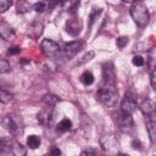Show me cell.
<instances>
[{"instance_id": "cell-1", "label": "cell", "mask_w": 156, "mask_h": 156, "mask_svg": "<svg viewBox=\"0 0 156 156\" xmlns=\"http://www.w3.org/2000/svg\"><path fill=\"white\" fill-rule=\"evenodd\" d=\"M96 98L106 107H113V106H116V104L118 101V91L116 89V85L105 83V85H102L98 90Z\"/></svg>"}, {"instance_id": "cell-2", "label": "cell", "mask_w": 156, "mask_h": 156, "mask_svg": "<svg viewBox=\"0 0 156 156\" xmlns=\"http://www.w3.org/2000/svg\"><path fill=\"white\" fill-rule=\"evenodd\" d=\"M130 16L139 27H145L149 23V10L141 2H135L130 7Z\"/></svg>"}, {"instance_id": "cell-3", "label": "cell", "mask_w": 156, "mask_h": 156, "mask_svg": "<svg viewBox=\"0 0 156 156\" xmlns=\"http://www.w3.org/2000/svg\"><path fill=\"white\" fill-rule=\"evenodd\" d=\"M4 128L12 135H18L23 132V123H22V119L20 116L17 115H6L4 116L2 121H1Z\"/></svg>"}, {"instance_id": "cell-4", "label": "cell", "mask_w": 156, "mask_h": 156, "mask_svg": "<svg viewBox=\"0 0 156 156\" xmlns=\"http://www.w3.org/2000/svg\"><path fill=\"white\" fill-rule=\"evenodd\" d=\"M116 124L122 133L129 134L134 130V121L130 113H124V112L119 113L116 118Z\"/></svg>"}, {"instance_id": "cell-5", "label": "cell", "mask_w": 156, "mask_h": 156, "mask_svg": "<svg viewBox=\"0 0 156 156\" xmlns=\"http://www.w3.org/2000/svg\"><path fill=\"white\" fill-rule=\"evenodd\" d=\"M100 145L105 151L111 152V154L117 152L118 146H119L118 140L113 134H104L100 138Z\"/></svg>"}, {"instance_id": "cell-6", "label": "cell", "mask_w": 156, "mask_h": 156, "mask_svg": "<svg viewBox=\"0 0 156 156\" xmlns=\"http://www.w3.org/2000/svg\"><path fill=\"white\" fill-rule=\"evenodd\" d=\"M136 106H138L136 96L133 93H130V91L124 94V98H123V100L121 102V110H122V112L130 113L132 115L136 110Z\"/></svg>"}, {"instance_id": "cell-7", "label": "cell", "mask_w": 156, "mask_h": 156, "mask_svg": "<svg viewBox=\"0 0 156 156\" xmlns=\"http://www.w3.org/2000/svg\"><path fill=\"white\" fill-rule=\"evenodd\" d=\"M40 49L43 51V54L48 57H52L55 55L58 54L60 51V48H58V44L55 43L54 40L51 39H44L40 44Z\"/></svg>"}, {"instance_id": "cell-8", "label": "cell", "mask_w": 156, "mask_h": 156, "mask_svg": "<svg viewBox=\"0 0 156 156\" xmlns=\"http://www.w3.org/2000/svg\"><path fill=\"white\" fill-rule=\"evenodd\" d=\"M102 78H104L105 83L116 85V73H115L113 63L111 61L105 62L102 65Z\"/></svg>"}, {"instance_id": "cell-9", "label": "cell", "mask_w": 156, "mask_h": 156, "mask_svg": "<svg viewBox=\"0 0 156 156\" xmlns=\"http://www.w3.org/2000/svg\"><path fill=\"white\" fill-rule=\"evenodd\" d=\"M52 111H54V106L50 105H45V107H43L38 115H37V119L39 123H41L43 126H49L51 124L52 121Z\"/></svg>"}, {"instance_id": "cell-10", "label": "cell", "mask_w": 156, "mask_h": 156, "mask_svg": "<svg viewBox=\"0 0 156 156\" xmlns=\"http://www.w3.org/2000/svg\"><path fill=\"white\" fill-rule=\"evenodd\" d=\"M83 46V41L82 40H74V41H69L65 45L63 48V52H65V56L66 58H72Z\"/></svg>"}, {"instance_id": "cell-11", "label": "cell", "mask_w": 156, "mask_h": 156, "mask_svg": "<svg viewBox=\"0 0 156 156\" xmlns=\"http://www.w3.org/2000/svg\"><path fill=\"white\" fill-rule=\"evenodd\" d=\"M80 29H82V21L79 18L73 17V18H69L66 22V30L69 35L77 37L80 33Z\"/></svg>"}, {"instance_id": "cell-12", "label": "cell", "mask_w": 156, "mask_h": 156, "mask_svg": "<svg viewBox=\"0 0 156 156\" xmlns=\"http://www.w3.org/2000/svg\"><path fill=\"white\" fill-rule=\"evenodd\" d=\"M140 110L149 118L156 117V102L150 99H146L140 104Z\"/></svg>"}, {"instance_id": "cell-13", "label": "cell", "mask_w": 156, "mask_h": 156, "mask_svg": "<svg viewBox=\"0 0 156 156\" xmlns=\"http://www.w3.org/2000/svg\"><path fill=\"white\" fill-rule=\"evenodd\" d=\"M0 35L4 40H11L15 38V30L5 21L0 22Z\"/></svg>"}, {"instance_id": "cell-14", "label": "cell", "mask_w": 156, "mask_h": 156, "mask_svg": "<svg viewBox=\"0 0 156 156\" xmlns=\"http://www.w3.org/2000/svg\"><path fill=\"white\" fill-rule=\"evenodd\" d=\"M41 33H43V24L40 23V22H33L30 26H29V28H28V35L30 37V38H33V39H37V38H39L40 35H41Z\"/></svg>"}, {"instance_id": "cell-15", "label": "cell", "mask_w": 156, "mask_h": 156, "mask_svg": "<svg viewBox=\"0 0 156 156\" xmlns=\"http://www.w3.org/2000/svg\"><path fill=\"white\" fill-rule=\"evenodd\" d=\"M146 129L152 144H156V121L147 119L146 121Z\"/></svg>"}, {"instance_id": "cell-16", "label": "cell", "mask_w": 156, "mask_h": 156, "mask_svg": "<svg viewBox=\"0 0 156 156\" xmlns=\"http://www.w3.org/2000/svg\"><path fill=\"white\" fill-rule=\"evenodd\" d=\"M71 128H72V122L68 118L61 119L57 124V130L58 132H68V130H71Z\"/></svg>"}, {"instance_id": "cell-17", "label": "cell", "mask_w": 156, "mask_h": 156, "mask_svg": "<svg viewBox=\"0 0 156 156\" xmlns=\"http://www.w3.org/2000/svg\"><path fill=\"white\" fill-rule=\"evenodd\" d=\"M40 145V138L38 135H29L27 138V146L29 149H37Z\"/></svg>"}, {"instance_id": "cell-18", "label": "cell", "mask_w": 156, "mask_h": 156, "mask_svg": "<svg viewBox=\"0 0 156 156\" xmlns=\"http://www.w3.org/2000/svg\"><path fill=\"white\" fill-rule=\"evenodd\" d=\"M80 82H82L84 85H90V84H93V82H94V76H93V73L89 72V71L83 72L82 76H80Z\"/></svg>"}, {"instance_id": "cell-19", "label": "cell", "mask_w": 156, "mask_h": 156, "mask_svg": "<svg viewBox=\"0 0 156 156\" xmlns=\"http://www.w3.org/2000/svg\"><path fill=\"white\" fill-rule=\"evenodd\" d=\"M60 101V99L57 98V96H55V95H45L44 98H43V102L45 104V105H50V106H55L57 102Z\"/></svg>"}, {"instance_id": "cell-20", "label": "cell", "mask_w": 156, "mask_h": 156, "mask_svg": "<svg viewBox=\"0 0 156 156\" xmlns=\"http://www.w3.org/2000/svg\"><path fill=\"white\" fill-rule=\"evenodd\" d=\"M30 9V5L27 2V0H18L17 2V12L24 13Z\"/></svg>"}, {"instance_id": "cell-21", "label": "cell", "mask_w": 156, "mask_h": 156, "mask_svg": "<svg viewBox=\"0 0 156 156\" xmlns=\"http://www.w3.org/2000/svg\"><path fill=\"white\" fill-rule=\"evenodd\" d=\"M102 11L100 10V9H95V10H93L91 12H90V15H89V27H91L93 24H94V22L98 20V17L100 16V13H101Z\"/></svg>"}, {"instance_id": "cell-22", "label": "cell", "mask_w": 156, "mask_h": 156, "mask_svg": "<svg viewBox=\"0 0 156 156\" xmlns=\"http://www.w3.org/2000/svg\"><path fill=\"white\" fill-rule=\"evenodd\" d=\"M95 56V52L94 51H88L79 61H78V65H83V63H85V62H88V61H90L93 57Z\"/></svg>"}, {"instance_id": "cell-23", "label": "cell", "mask_w": 156, "mask_h": 156, "mask_svg": "<svg viewBox=\"0 0 156 156\" xmlns=\"http://www.w3.org/2000/svg\"><path fill=\"white\" fill-rule=\"evenodd\" d=\"M10 63L7 62V60H5V58H2L1 61H0V73H6V72H9L10 71Z\"/></svg>"}, {"instance_id": "cell-24", "label": "cell", "mask_w": 156, "mask_h": 156, "mask_svg": "<svg viewBox=\"0 0 156 156\" xmlns=\"http://www.w3.org/2000/svg\"><path fill=\"white\" fill-rule=\"evenodd\" d=\"M13 4L12 0H0V11L1 12H5L9 7H11Z\"/></svg>"}, {"instance_id": "cell-25", "label": "cell", "mask_w": 156, "mask_h": 156, "mask_svg": "<svg viewBox=\"0 0 156 156\" xmlns=\"http://www.w3.org/2000/svg\"><path fill=\"white\" fill-rule=\"evenodd\" d=\"M128 41H129L128 37H119V38H117V40H116V45H117L119 49H123V48L128 44Z\"/></svg>"}, {"instance_id": "cell-26", "label": "cell", "mask_w": 156, "mask_h": 156, "mask_svg": "<svg viewBox=\"0 0 156 156\" xmlns=\"http://www.w3.org/2000/svg\"><path fill=\"white\" fill-rule=\"evenodd\" d=\"M11 99H12V95H11L9 91H6L5 89H1V102H2V104H6V102H9Z\"/></svg>"}, {"instance_id": "cell-27", "label": "cell", "mask_w": 156, "mask_h": 156, "mask_svg": "<svg viewBox=\"0 0 156 156\" xmlns=\"http://www.w3.org/2000/svg\"><path fill=\"white\" fill-rule=\"evenodd\" d=\"M45 7H46V5H45V2H43V1L35 2V4L32 6V9H33L35 12H43V11L45 10Z\"/></svg>"}, {"instance_id": "cell-28", "label": "cell", "mask_w": 156, "mask_h": 156, "mask_svg": "<svg viewBox=\"0 0 156 156\" xmlns=\"http://www.w3.org/2000/svg\"><path fill=\"white\" fill-rule=\"evenodd\" d=\"M132 62H133V65H134V66L140 67V66H143V65H144V58H143L141 56H139V55H135V56L132 58Z\"/></svg>"}, {"instance_id": "cell-29", "label": "cell", "mask_w": 156, "mask_h": 156, "mask_svg": "<svg viewBox=\"0 0 156 156\" xmlns=\"http://www.w3.org/2000/svg\"><path fill=\"white\" fill-rule=\"evenodd\" d=\"M20 52H21L20 46H12V48H9V50H7V55H17Z\"/></svg>"}, {"instance_id": "cell-30", "label": "cell", "mask_w": 156, "mask_h": 156, "mask_svg": "<svg viewBox=\"0 0 156 156\" xmlns=\"http://www.w3.org/2000/svg\"><path fill=\"white\" fill-rule=\"evenodd\" d=\"M151 85H152V88L156 90V68L152 71V73H151Z\"/></svg>"}, {"instance_id": "cell-31", "label": "cell", "mask_w": 156, "mask_h": 156, "mask_svg": "<svg viewBox=\"0 0 156 156\" xmlns=\"http://www.w3.org/2000/svg\"><path fill=\"white\" fill-rule=\"evenodd\" d=\"M89 154L95 155V154H98V151H96V150H94V149H88V150L82 151V155H89Z\"/></svg>"}, {"instance_id": "cell-32", "label": "cell", "mask_w": 156, "mask_h": 156, "mask_svg": "<svg viewBox=\"0 0 156 156\" xmlns=\"http://www.w3.org/2000/svg\"><path fill=\"white\" fill-rule=\"evenodd\" d=\"M51 154H55V155H60V154H61V151H60L58 149H52V150H51Z\"/></svg>"}, {"instance_id": "cell-33", "label": "cell", "mask_w": 156, "mask_h": 156, "mask_svg": "<svg viewBox=\"0 0 156 156\" xmlns=\"http://www.w3.org/2000/svg\"><path fill=\"white\" fill-rule=\"evenodd\" d=\"M122 1H123V2H134V4H135L138 0H122Z\"/></svg>"}, {"instance_id": "cell-34", "label": "cell", "mask_w": 156, "mask_h": 156, "mask_svg": "<svg viewBox=\"0 0 156 156\" xmlns=\"http://www.w3.org/2000/svg\"><path fill=\"white\" fill-rule=\"evenodd\" d=\"M50 1H54V0H50Z\"/></svg>"}]
</instances>
